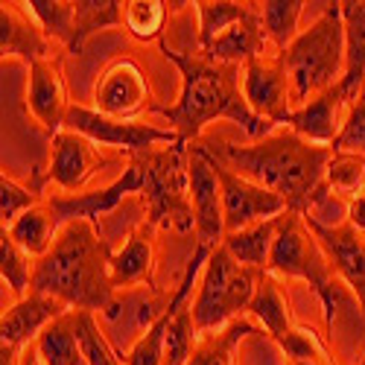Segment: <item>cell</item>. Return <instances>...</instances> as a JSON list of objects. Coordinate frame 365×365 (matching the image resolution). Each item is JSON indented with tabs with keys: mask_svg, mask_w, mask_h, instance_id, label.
Segmentation results:
<instances>
[{
	"mask_svg": "<svg viewBox=\"0 0 365 365\" xmlns=\"http://www.w3.org/2000/svg\"><path fill=\"white\" fill-rule=\"evenodd\" d=\"M304 222H307V228L319 240V246L324 249L339 281L356 295L359 310L365 316V234H359L351 222L324 225L316 217H304Z\"/></svg>",
	"mask_w": 365,
	"mask_h": 365,
	"instance_id": "5bb4252c",
	"label": "cell"
},
{
	"mask_svg": "<svg viewBox=\"0 0 365 365\" xmlns=\"http://www.w3.org/2000/svg\"><path fill=\"white\" fill-rule=\"evenodd\" d=\"M33 272L36 260L9 237V231L0 228V278H4L12 295H18V301L26 298L33 289Z\"/></svg>",
	"mask_w": 365,
	"mask_h": 365,
	"instance_id": "4dcf8cb0",
	"label": "cell"
},
{
	"mask_svg": "<svg viewBox=\"0 0 365 365\" xmlns=\"http://www.w3.org/2000/svg\"><path fill=\"white\" fill-rule=\"evenodd\" d=\"M351 103L345 100L342 88L333 85L327 88L324 94L313 97L307 106L292 108L289 114V123L287 129H292L295 135H301L304 140L319 143V146H333L345 126V117H348Z\"/></svg>",
	"mask_w": 365,
	"mask_h": 365,
	"instance_id": "ffe728a7",
	"label": "cell"
},
{
	"mask_svg": "<svg viewBox=\"0 0 365 365\" xmlns=\"http://www.w3.org/2000/svg\"><path fill=\"white\" fill-rule=\"evenodd\" d=\"M126 4L120 0H76V21H73V44L68 47L71 56H79L85 41L97 33L123 24Z\"/></svg>",
	"mask_w": 365,
	"mask_h": 365,
	"instance_id": "83f0119b",
	"label": "cell"
},
{
	"mask_svg": "<svg viewBox=\"0 0 365 365\" xmlns=\"http://www.w3.org/2000/svg\"><path fill=\"white\" fill-rule=\"evenodd\" d=\"M0 56H4V65L6 58H21L26 65H36L53 56L47 33L26 4H15V0L0 4Z\"/></svg>",
	"mask_w": 365,
	"mask_h": 365,
	"instance_id": "ac0fdd59",
	"label": "cell"
},
{
	"mask_svg": "<svg viewBox=\"0 0 365 365\" xmlns=\"http://www.w3.org/2000/svg\"><path fill=\"white\" fill-rule=\"evenodd\" d=\"M214 155V152H210ZM217 175H220V187H222V210H225V234H237L242 228H252L263 220H275L287 214V202L272 193L255 181L237 175L231 167H225L217 155Z\"/></svg>",
	"mask_w": 365,
	"mask_h": 365,
	"instance_id": "8fae6325",
	"label": "cell"
},
{
	"mask_svg": "<svg viewBox=\"0 0 365 365\" xmlns=\"http://www.w3.org/2000/svg\"><path fill=\"white\" fill-rule=\"evenodd\" d=\"M158 47L167 62H173L178 68L181 94L173 106L155 103L149 111L161 114L181 140L196 143L202 138L205 126L220 117L242 126V132L252 140H263L266 135H272L275 123L257 117L252 111V106L246 103V94H242V68L210 62V58H205L199 53H178L164 38L158 41Z\"/></svg>",
	"mask_w": 365,
	"mask_h": 365,
	"instance_id": "7a4b0ae2",
	"label": "cell"
},
{
	"mask_svg": "<svg viewBox=\"0 0 365 365\" xmlns=\"http://www.w3.org/2000/svg\"><path fill=\"white\" fill-rule=\"evenodd\" d=\"M284 217V214H281ZM281 217L275 220H263L252 228H242L237 234H225L222 246L240 260L252 269H260L266 272L269 266V255H272V246H275V237H278V228H281Z\"/></svg>",
	"mask_w": 365,
	"mask_h": 365,
	"instance_id": "d4e9b609",
	"label": "cell"
},
{
	"mask_svg": "<svg viewBox=\"0 0 365 365\" xmlns=\"http://www.w3.org/2000/svg\"><path fill=\"white\" fill-rule=\"evenodd\" d=\"M65 313H71V307L58 298L29 292L26 298L15 301L12 307L4 310V319H0V345L26 351V345H33L47 324H53Z\"/></svg>",
	"mask_w": 365,
	"mask_h": 365,
	"instance_id": "d6986e66",
	"label": "cell"
},
{
	"mask_svg": "<svg viewBox=\"0 0 365 365\" xmlns=\"http://www.w3.org/2000/svg\"><path fill=\"white\" fill-rule=\"evenodd\" d=\"M289 88H292V108L307 106L313 97L324 94L327 88L339 85L345 76V21L342 4H327L322 15L310 24V29L281 53Z\"/></svg>",
	"mask_w": 365,
	"mask_h": 365,
	"instance_id": "5b68a950",
	"label": "cell"
},
{
	"mask_svg": "<svg viewBox=\"0 0 365 365\" xmlns=\"http://www.w3.org/2000/svg\"><path fill=\"white\" fill-rule=\"evenodd\" d=\"M62 62H65L62 56H50V58H41V62H36V65H29V85H26L29 111H33V117L53 138L65 129V117L71 111L65 65Z\"/></svg>",
	"mask_w": 365,
	"mask_h": 365,
	"instance_id": "2e32d148",
	"label": "cell"
},
{
	"mask_svg": "<svg viewBox=\"0 0 365 365\" xmlns=\"http://www.w3.org/2000/svg\"><path fill=\"white\" fill-rule=\"evenodd\" d=\"M304 6L307 4H301V0H263L260 4L266 41L275 44L278 53H287L289 44L301 36L298 33V18H301Z\"/></svg>",
	"mask_w": 365,
	"mask_h": 365,
	"instance_id": "f1b7e54d",
	"label": "cell"
},
{
	"mask_svg": "<svg viewBox=\"0 0 365 365\" xmlns=\"http://www.w3.org/2000/svg\"><path fill=\"white\" fill-rule=\"evenodd\" d=\"M345 21V76L339 82L345 100L354 106L365 88V0H342Z\"/></svg>",
	"mask_w": 365,
	"mask_h": 365,
	"instance_id": "603a6c76",
	"label": "cell"
},
{
	"mask_svg": "<svg viewBox=\"0 0 365 365\" xmlns=\"http://www.w3.org/2000/svg\"><path fill=\"white\" fill-rule=\"evenodd\" d=\"M167 12H170V4H164V0H129L123 24H126L129 33L143 44L161 41Z\"/></svg>",
	"mask_w": 365,
	"mask_h": 365,
	"instance_id": "836d02e7",
	"label": "cell"
},
{
	"mask_svg": "<svg viewBox=\"0 0 365 365\" xmlns=\"http://www.w3.org/2000/svg\"><path fill=\"white\" fill-rule=\"evenodd\" d=\"M9 237L18 242V246L33 257V260H41L50 249H53V242H56V234H58V225L50 214V207L41 202L36 207H29L26 214H21L9 228Z\"/></svg>",
	"mask_w": 365,
	"mask_h": 365,
	"instance_id": "484cf974",
	"label": "cell"
},
{
	"mask_svg": "<svg viewBox=\"0 0 365 365\" xmlns=\"http://www.w3.org/2000/svg\"><path fill=\"white\" fill-rule=\"evenodd\" d=\"M190 199L196 214V252L210 255L225 240V210L217 161L205 143H190Z\"/></svg>",
	"mask_w": 365,
	"mask_h": 365,
	"instance_id": "30bf717a",
	"label": "cell"
},
{
	"mask_svg": "<svg viewBox=\"0 0 365 365\" xmlns=\"http://www.w3.org/2000/svg\"><path fill=\"white\" fill-rule=\"evenodd\" d=\"M79 342H82V354L88 365H126V359L117 356L111 342L103 336L94 313L79 310Z\"/></svg>",
	"mask_w": 365,
	"mask_h": 365,
	"instance_id": "d590c367",
	"label": "cell"
},
{
	"mask_svg": "<svg viewBox=\"0 0 365 365\" xmlns=\"http://www.w3.org/2000/svg\"><path fill=\"white\" fill-rule=\"evenodd\" d=\"M345 222H351L359 234H365V185L348 199V217Z\"/></svg>",
	"mask_w": 365,
	"mask_h": 365,
	"instance_id": "f35d334b",
	"label": "cell"
},
{
	"mask_svg": "<svg viewBox=\"0 0 365 365\" xmlns=\"http://www.w3.org/2000/svg\"><path fill=\"white\" fill-rule=\"evenodd\" d=\"M202 143L237 175L278 193L298 217H310L330 196L324 185V173L333 149L304 140L292 129L272 132L249 146H240L231 140H202Z\"/></svg>",
	"mask_w": 365,
	"mask_h": 365,
	"instance_id": "6da1fadb",
	"label": "cell"
},
{
	"mask_svg": "<svg viewBox=\"0 0 365 365\" xmlns=\"http://www.w3.org/2000/svg\"><path fill=\"white\" fill-rule=\"evenodd\" d=\"M249 313L260 322V330H266L269 336L278 342V348L287 354V362H292V359H333L327 354L324 342L316 336L313 330L292 322L287 298L278 287V278L269 275V272H263L260 281H257L255 298L249 304Z\"/></svg>",
	"mask_w": 365,
	"mask_h": 365,
	"instance_id": "ba28073f",
	"label": "cell"
},
{
	"mask_svg": "<svg viewBox=\"0 0 365 365\" xmlns=\"http://www.w3.org/2000/svg\"><path fill=\"white\" fill-rule=\"evenodd\" d=\"M324 185H327L330 196L336 193L342 199H351L365 185V158L356 155V152L333 149L327 173H324Z\"/></svg>",
	"mask_w": 365,
	"mask_h": 365,
	"instance_id": "d6a6232c",
	"label": "cell"
},
{
	"mask_svg": "<svg viewBox=\"0 0 365 365\" xmlns=\"http://www.w3.org/2000/svg\"><path fill=\"white\" fill-rule=\"evenodd\" d=\"M356 365H365V345H362V351H359V356H356Z\"/></svg>",
	"mask_w": 365,
	"mask_h": 365,
	"instance_id": "60d3db41",
	"label": "cell"
},
{
	"mask_svg": "<svg viewBox=\"0 0 365 365\" xmlns=\"http://www.w3.org/2000/svg\"><path fill=\"white\" fill-rule=\"evenodd\" d=\"M155 263H158V242L155 228L146 220L132 225L123 249L111 257V284L114 289H129L146 284L155 289Z\"/></svg>",
	"mask_w": 365,
	"mask_h": 365,
	"instance_id": "44dd1931",
	"label": "cell"
},
{
	"mask_svg": "<svg viewBox=\"0 0 365 365\" xmlns=\"http://www.w3.org/2000/svg\"><path fill=\"white\" fill-rule=\"evenodd\" d=\"M41 202H44L41 193H36L33 187L18 185L15 178H9L4 173V178H0V225L4 228H9L21 214H26L29 207H36Z\"/></svg>",
	"mask_w": 365,
	"mask_h": 365,
	"instance_id": "8d00e7d4",
	"label": "cell"
},
{
	"mask_svg": "<svg viewBox=\"0 0 365 365\" xmlns=\"http://www.w3.org/2000/svg\"><path fill=\"white\" fill-rule=\"evenodd\" d=\"M111 246L103 240L100 225L88 220L65 222L56 234L53 249L36 260L33 289L38 295L58 298L71 310L120 316V301L111 284Z\"/></svg>",
	"mask_w": 365,
	"mask_h": 365,
	"instance_id": "3957f363",
	"label": "cell"
},
{
	"mask_svg": "<svg viewBox=\"0 0 365 365\" xmlns=\"http://www.w3.org/2000/svg\"><path fill=\"white\" fill-rule=\"evenodd\" d=\"M41 365H88L79 342V310L58 316L36 339Z\"/></svg>",
	"mask_w": 365,
	"mask_h": 365,
	"instance_id": "cb8c5ba5",
	"label": "cell"
},
{
	"mask_svg": "<svg viewBox=\"0 0 365 365\" xmlns=\"http://www.w3.org/2000/svg\"><path fill=\"white\" fill-rule=\"evenodd\" d=\"M21 365H41V356H38L36 342H33V345H26V351H24V356H21Z\"/></svg>",
	"mask_w": 365,
	"mask_h": 365,
	"instance_id": "ab89813d",
	"label": "cell"
},
{
	"mask_svg": "<svg viewBox=\"0 0 365 365\" xmlns=\"http://www.w3.org/2000/svg\"><path fill=\"white\" fill-rule=\"evenodd\" d=\"M152 106V88L135 58H114L94 85V108L114 120H138Z\"/></svg>",
	"mask_w": 365,
	"mask_h": 365,
	"instance_id": "7c38bea8",
	"label": "cell"
},
{
	"mask_svg": "<svg viewBox=\"0 0 365 365\" xmlns=\"http://www.w3.org/2000/svg\"><path fill=\"white\" fill-rule=\"evenodd\" d=\"M106 164L108 161H106L103 152L97 149L94 140H88L85 135L62 129L53 138V155H50V167H47L44 178L53 181V185H58L65 193H76Z\"/></svg>",
	"mask_w": 365,
	"mask_h": 365,
	"instance_id": "e0dca14e",
	"label": "cell"
},
{
	"mask_svg": "<svg viewBox=\"0 0 365 365\" xmlns=\"http://www.w3.org/2000/svg\"><path fill=\"white\" fill-rule=\"evenodd\" d=\"M199 12V53L210 47V41L220 38L225 29L237 21H242L255 4H234V0H199L193 4Z\"/></svg>",
	"mask_w": 365,
	"mask_h": 365,
	"instance_id": "f546056e",
	"label": "cell"
},
{
	"mask_svg": "<svg viewBox=\"0 0 365 365\" xmlns=\"http://www.w3.org/2000/svg\"><path fill=\"white\" fill-rule=\"evenodd\" d=\"M170 319H173V307H170V301H167L164 313L143 330V336L132 345L129 356H123L126 365H164V336H167Z\"/></svg>",
	"mask_w": 365,
	"mask_h": 365,
	"instance_id": "e575fe53",
	"label": "cell"
},
{
	"mask_svg": "<svg viewBox=\"0 0 365 365\" xmlns=\"http://www.w3.org/2000/svg\"><path fill=\"white\" fill-rule=\"evenodd\" d=\"M29 12L36 15L47 38L62 41L65 50L73 44V21H76V0H26Z\"/></svg>",
	"mask_w": 365,
	"mask_h": 365,
	"instance_id": "1f68e13d",
	"label": "cell"
},
{
	"mask_svg": "<svg viewBox=\"0 0 365 365\" xmlns=\"http://www.w3.org/2000/svg\"><path fill=\"white\" fill-rule=\"evenodd\" d=\"M266 272L269 275H281V278H301L313 287V292L322 301L330 336L339 330V324L345 319L348 322L365 319L356 295L339 281L336 272H333L324 249L319 246V240L307 228L304 217L292 214V210H287L281 217V228L275 237V246H272Z\"/></svg>",
	"mask_w": 365,
	"mask_h": 365,
	"instance_id": "277c9868",
	"label": "cell"
},
{
	"mask_svg": "<svg viewBox=\"0 0 365 365\" xmlns=\"http://www.w3.org/2000/svg\"><path fill=\"white\" fill-rule=\"evenodd\" d=\"M266 33H263V18H260V4H255V9L231 24L220 38L210 41L207 50H202L199 56L210 58V62H220V65H237L242 68L252 58H260L263 50H266Z\"/></svg>",
	"mask_w": 365,
	"mask_h": 365,
	"instance_id": "7402d4cb",
	"label": "cell"
},
{
	"mask_svg": "<svg viewBox=\"0 0 365 365\" xmlns=\"http://www.w3.org/2000/svg\"><path fill=\"white\" fill-rule=\"evenodd\" d=\"M132 193L140 196V167L129 158L123 175L114 178L108 187L91 190V193H53V196H44V205L50 207L58 228L73 220H88V222L100 225V217L111 214V210Z\"/></svg>",
	"mask_w": 365,
	"mask_h": 365,
	"instance_id": "9a60e30c",
	"label": "cell"
},
{
	"mask_svg": "<svg viewBox=\"0 0 365 365\" xmlns=\"http://www.w3.org/2000/svg\"><path fill=\"white\" fill-rule=\"evenodd\" d=\"M260 275V269L240 263L225 246L210 252L193 298V322L202 336L220 333L231 322L242 319V313H249Z\"/></svg>",
	"mask_w": 365,
	"mask_h": 365,
	"instance_id": "52a82bcc",
	"label": "cell"
},
{
	"mask_svg": "<svg viewBox=\"0 0 365 365\" xmlns=\"http://www.w3.org/2000/svg\"><path fill=\"white\" fill-rule=\"evenodd\" d=\"M65 129L85 135L97 146H111V149L126 152V158L140 155L146 149H155L158 143L170 146L181 140L173 129H158V126L140 123V120H114V117L100 114L97 108H85V106H71L65 117Z\"/></svg>",
	"mask_w": 365,
	"mask_h": 365,
	"instance_id": "9c48e42d",
	"label": "cell"
},
{
	"mask_svg": "<svg viewBox=\"0 0 365 365\" xmlns=\"http://www.w3.org/2000/svg\"><path fill=\"white\" fill-rule=\"evenodd\" d=\"M330 149H342V152H356V155L365 158V88L362 94L356 97V103L348 108L345 126Z\"/></svg>",
	"mask_w": 365,
	"mask_h": 365,
	"instance_id": "74e56055",
	"label": "cell"
},
{
	"mask_svg": "<svg viewBox=\"0 0 365 365\" xmlns=\"http://www.w3.org/2000/svg\"><path fill=\"white\" fill-rule=\"evenodd\" d=\"M242 94L252 111L269 123H289L292 114V88L281 53L260 56L242 65Z\"/></svg>",
	"mask_w": 365,
	"mask_h": 365,
	"instance_id": "4fadbf2b",
	"label": "cell"
},
{
	"mask_svg": "<svg viewBox=\"0 0 365 365\" xmlns=\"http://www.w3.org/2000/svg\"><path fill=\"white\" fill-rule=\"evenodd\" d=\"M257 333H263V330H260L255 322L237 319V322H231L225 330L202 336L199 345H196V351H193L190 365H234V348H237L242 339L257 336Z\"/></svg>",
	"mask_w": 365,
	"mask_h": 365,
	"instance_id": "4316f807",
	"label": "cell"
},
{
	"mask_svg": "<svg viewBox=\"0 0 365 365\" xmlns=\"http://www.w3.org/2000/svg\"><path fill=\"white\" fill-rule=\"evenodd\" d=\"M140 167V199L152 228H173L178 234L196 231L190 199V143L175 140L161 149L129 155Z\"/></svg>",
	"mask_w": 365,
	"mask_h": 365,
	"instance_id": "8992f818",
	"label": "cell"
}]
</instances>
